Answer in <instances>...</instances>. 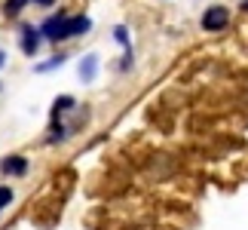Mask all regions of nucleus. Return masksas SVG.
I'll use <instances>...</instances> for the list:
<instances>
[{
  "mask_svg": "<svg viewBox=\"0 0 248 230\" xmlns=\"http://www.w3.org/2000/svg\"><path fill=\"white\" fill-rule=\"evenodd\" d=\"M89 28H92V22L86 16H68V18H64V25L59 28V34H55L52 43H62V40H71V37H77V34H86Z\"/></svg>",
  "mask_w": 248,
  "mask_h": 230,
  "instance_id": "f257e3e1",
  "label": "nucleus"
},
{
  "mask_svg": "<svg viewBox=\"0 0 248 230\" xmlns=\"http://www.w3.org/2000/svg\"><path fill=\"white\" fill-rule=\"evenodd\" d=\"M227 25H230V9H224V6H208L205 9V16H202L205 31H224Z\"/></svg>",
  "mask_w": 248,
  "mask_h": 230,
  "instance_id": "f03ea898",
  "label": "nucleus"
},
{
  "mask_svg": "<svg viewBox=\"0 0 248 230\" xmlns=\"http://www.w3.org/2000/svg\"><path fill=\"white\" fill-rule=\"evenodd\" d=\"M40 40H43L40 28L22 25V52L28 55V59H34V55H37V49H40Z\"/></svg>",
  "mask_w": 248,
  "mask_h": 230,
  "instance_id": "7ed1b4c3",
  "label": "nucleus"
},
{
  "mask_svg": "<svg viewBox=\"0 0 248 230\" xmlns=\"http://www.w3.org/2000/svg\"><path fill=\"white\" fill-rule=\"evenodd\" d=\"M0 172H3V175H16V178L28 175V157H18V153L3 157V160H0Z\"/></svg>",
  "mask_w": 248,
  "mask_h": 230,
  "instance_id": "20e7f679",
  "label": "nucleus"
},
{
  "mask_svg": "<svg viewBox=\"0 0 248 230\" xmlns=\"http://www.w3.org/2000/svg\"><path fill=\"white\" fill-rule=\"evenodd\" d=\"M95 71H98V55H86V59L80 62V77H83V83L95 80Z\"/></svg>",
  "mask_w": 248,
  "mask_h": 230,
  "instance_id": "39448f33",
  "label": "nucleus"
},
{
  "mask_svg": "<svg viewBox=\"0 0 248 230\" xmlns=\"http://www.w3.org/2000/svg\"><path fill=\"white\" fill-rule=\"evenodd\" d=\"M68 108H74V99H68V95H64V99H59V101L52 104V120H59V114L68 111Z\"/></svg>",
  "mask_w": 248,
  "mask_h": 230,
  "instance_id": "423d86ee",
  "label": "nucleus"
},
{
  "mask_svg": "<svg viewBox=\"0 0 248 230\" xmlns=\"http://www.w3.org/2000/svg\"><path fill=\"white\" fill-rule=\"evenodd\" d=\"M25 3H28V0H6L3 13H6V16H18V13L25 9Z\"/></svg>",
  "mask_w": 248,
  "mask_h": 230,
  "instance_id": "0eeeda50",
  "label": "nucleus"
},
{
  "mask_svg": "<svg viewBox=\"0 0 248 230\" xmlns=\"http://www.w3.org/2000/svg\"><path fill=\"white\" fill-rule=\"evenodd\" d=\"M64 59H68V55H52V59L46 62V65H40L37 71H40V74H46V71H55V68H62V62H64Z\"/></svg>",
  "mask_w": 248,
  "mask_h": 230,
  "instance_id": "6e6552de",
  "label": "nucleus"
},
{
  "mask_svg": "<svg viewBox=\"0 0 248 230\" xmlns=\"http://www.w3.org/2000/svg\"><path fill=\"white\" fill-rule=\"evenodd\" d=\"M113 37H117V43L123 46V49H129V31H126V28H117V31H113Z\"/></svg>",
  "mask_w": 248,
  "mask_h": 230,
  "instance_id": "1a4fd4ad",
  "label": "nucleus"
},
{
  "mask_svg": "<svg viewBox=\"0 0 248 230\" xmlns=\"http://www.w3.org/2000/svg\"><path fill=\"white\" fill-rule=\"evenodd\" d=\"M13 203V187H0V209H6Z\"/></svg>",
  "mask_w": 248,
  "mask_h": 230,
  "instance_id": "9d476101",
  "label": "nucleus"
},
{
  "mask_svg": "<svg viewBox=\"0 0 248 230\" xmlns=\"http://www.w3.org/2000/svg\"><path fill=\"white\" fill-rule=\"evenodd\" d=\"M31 3H37V6H52L55 0H31Z\"/></svg>",
  "mask_w": 248,
  "mask_h": 230,
  "instance_id": "9b49d317",
  "label": "nucleus"
},
{
  "mask_svg": "<svg viewBox=\"0 0 248 230\" xmlns=\"http://www.w3.org/2000/svg\"><path fill=\"white\" fill-rule=\"evenodd\" d=\"M3 65H6V52L0 49V68H3Z\"/></svg>",
  "mask_w": 248,
  "mask_h": 230,
  "instance_id": "f8f14e48",
  "label": "nucleus"
},
{
  "mask_svg": "<svg viewBox=\"0 0 248 230\" xmlns=\"http://www.w3.org/2000/svg\"><path fill=\"white\" fill-rule=\"evenodd\" d=\"M242 9H245V13H248V0H245V3H242Z\"/></svg>",
  "mask_w": 248,
  "mask_h": 230,
  "instance_id": "ddd939ff",
  "label": "nucleus"
}]
</instances>
